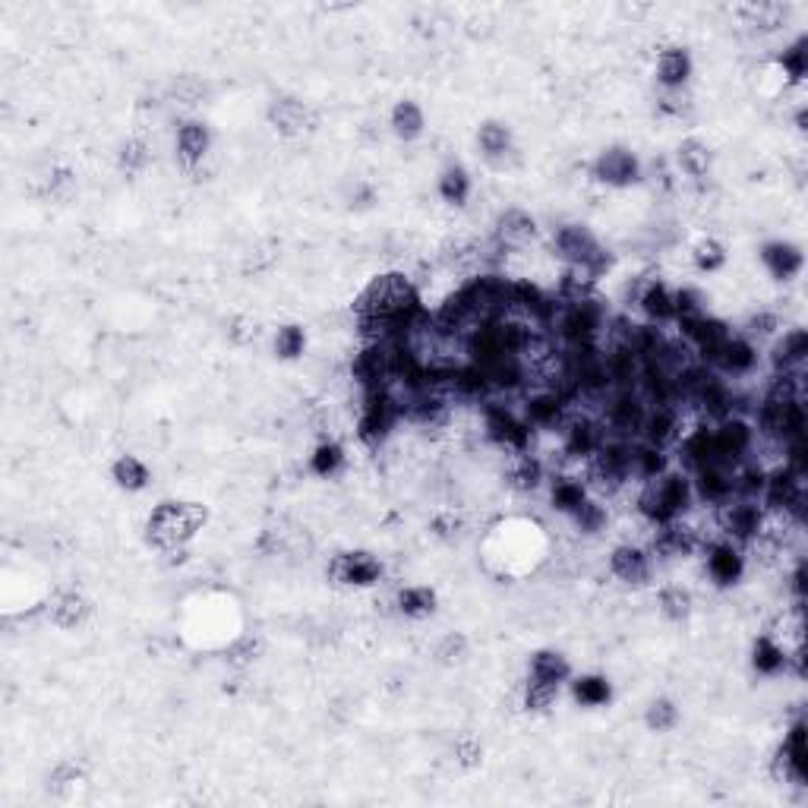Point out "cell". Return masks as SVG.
I'll return each instance as SVG.
<instances>
[{"instance_id": "obj_41", "label": "cell", "mask_w": 808, "mask_h": 808, "mask_svg": "<svg viewBox=\"0 0 808 808\" xmlns=\"http://www.w3.org/2000/svg\"><path fill=\"white\" fill-rule=\"evenodd\" d=\"M152 161V149L143 139H127L124 146H120V155H117V165L124 174H143Z\"/></svg>"}, {"instance_id": "obj_17", "label": "cell", "mask_w": 808, "mask_h": 808, "mask_svg": "<svg viewBox=\"0 0 808 808\" xmlns=\"http://www.w3.org/2000/svg\"><path fill=\"white\" fill-rule=\"evenodd\" d=\"M808 360V332L805 329H783L771 338V370L774 373H802Z\"/></svg>"}, {"instance_id": "obj_32", "label": "cell", "mask_w": 808, "mask_h": 808, "mask_svg": "<svg viewBox=\"0 0 808 808\" xmlns=\"http://www.w3.org/2000/svg\"><path fill=\"white\" fill-rule=\"evenodd\" d=\"M711 165H714V155L711 149H707L701 139H685V143L679 146V168L689 174L692 180H704L707 174H711Z\"/></svg>"}, {"instance_id": "obj_37", "label": "cell", "mask_w": 808, "mask_h": 808, "mask_svg": "<svg viewBox=\"0 0 808 808\" xmlns=\"http://www.w3.org/2000/svg\"><path fill=\"white\" fill-rule=\"evenodd\" d=\"M307 351V329L297 326V322H288L275 332V357L278 360H297Z\"/></svg>"}, {"instance_id": "obj_10", "label": "cell", "mask_w": 808, "mask_h": 808, "mask_svg": "<svg viewBox=\"0 0 808 808\" xmlns=\"http://www.w3.org/2000/svg\"><path fill=\"white\" fill-rule=\"evenodd\" d=\"M591 174L594 180H600L603 187H632L635 180L641 177V165H638V155L632 149H625V146H610V149H603L597 158H594V165H591Z\"/></svg>"}, {"instance_id": "obj_30", "label": "cell", "mask_w": 808, "mask_h": 808, "mask_svg": "<svg viewBox=\"0 0 808 808\" xmlns=\"http://www.w3.org/2000/svg\"><path fill=\"white\" fill-rule=\"evenodd\" d=\"M572 685V698L581 704V707H603L610 704L613 698V685L606 676H597V673H588V676H578L569 682Z\"/></svg>"}, {"instance_id": "obj_42", "label": "cell", "mask_w": 808, "mask_h": 808, "mask_svg": "<svg viewBox=\"0 0 808 808\" xmlns=\"http://www.w3.org/2000/svg\"><path fill=\"white\" fill-rule=\"evenodd\" d=\"M168 95L177 101V105H199V101L209 95V86L202 83L199 76H177L168 89Z\"/></svg>"}, {"instance_id": "obj_31", "label": "cell", "mask_w": 808, "mask_h": 808, "mask_svg": "<svg viewBox=\"0 0 808 808\" xmlns=\"http://www.w3.org/2000/svg\"><path fill=\"white\" fill-rule=\"evenodd\" d=\"M572 521V528L578 531V534H584V537H591V534H600L603 528H606V521H610V512H606V505H603V499H597V496H588L584 499L578 509L572 512V515H565Z\"/></svg>"}, {"instance_id": "obj_20", "label": "cell", "mask_w": 808, "mask_h": 808, "mask_svg": "<svg viewBox=\"0 0 808 808\" xmlns=\"http://www.w3.org/2000/svg\"><path fill=\"white\" fill-rule=\"evenodd\" d=\"M695 73V64H692V54L673 45V48H663L657 54V67H654V76L663 92H676V89H685L689 86V79Z\"/></svg>"}, {"instance_id": "obj_43", "label": "cell", "mask_w": 808, "mask_h": 808, "mask_svg": "<svg viewBox=\"0 0 808 808\" xmlns=\"http://www.w3.org/2000/svg\"><path fill=\"white\" fill-rule=\"evenodd\" d=\"M79 783H83V771L76 764H57L48 777V790L54 796H70L79 790Z\"/></svg>"}, {"instance_id": "obj_3", "label": "cell", "mask_w": 808, "mask_h": 808, "mask_svg": "<svg viewBox=\"0 0 808 808\" xmlns=\"http://www.w3.org/2000/svg\"><path fill=\"white\" fill-rule=\"evenodd\" d=\"M209 509L190 499H168L158 502L146 518V537L161 553H180L187 543L206 528Z\"/></svg>"}, {"instance_id": "obj_5", "label": "cell", "mask_w": 808, "mask_h": 808, "mask_svg": "<svg viewBox=\"0 0 808 808\" xmlns=\"http://www.w3.org/2000/svg\"><path fill=\"white\" fill-rule=\"evenodd\" d=\"M553 253L562 259V266H588L600 278L610 272L613 256L588 225H559L553 231Z\"/></svg>"}, {"instance_id": "obj_11", "label": "cell", "mask_w": 808, "mask_h": 808, "mask_svg": "<svg viewBox=\"0 0 808 808\" xmlns=\"http://www.w3.org/2000/svg\"><path fill=\"white\" fill-rule=\"evenodd\" d=\"M610 572L622 584L641 588V584H648L654 575V556L651 550L638 547V543H619V547L610 550Z\"/></svg>"}, {"instance_id": "obj_8", "label": "cell", "mask_w": 808, "mask_h": 808, "mask_svg": "<svg viewBox=\"0 0 808 808\" xmlns=\"http://www.w3.org/2000/svg\"><path fill=\"white\" fill-rule=\"evenodd\" d=\"M329 581L338 584V588H376L386 575V565L382 559L370 550H345V553H335L329 559V569H326Z\"/></svg>"}, {"instance_id": "obj_15", "label": "cell", "mask_w": 808, "mask_h": 808, "mask_svg": "<svg viewBox=\"0 0 808 808\" xmlns=\"http://www.w3.org/2000/svg\"><path fill=\"white\" fill-rule=\"evenodd\" d=\"M755 367H758V345L749 338H742L739 332H733V338L726 341L723 351L717 354V360L711 363V370L720 373L723 379H742Z\"/></svg>"}, {"instance_id": "obj_36", "label": "cell", "mask_w": 808, "mask_h": 808, "mask_svg": "<svg viewBox=\"0 0 808 808\" xmlns=\"http://www.w3.org/2000/svg\"><path fill=\"white\" fill-rule=\"evenodd\" d=\"M644 726L651 733H670L679 726V707L673 698H654L648 707H644Z\"/></svg>"}, {"instance_id": "obj_1", "label": "cell", "mask_w": 808, "mask_h": 808, "mask_svg": "<svg viewBox=\"0 0 808 808\" xmlns=\"http://www.w3.org/2000/svg\"><path fill=\"white\" fill-rule=\"evenodd\" d=\"M423 313L420 291L414 281L401 272H382L370 278L354 297V316L357 319H395V322H414Z\"/></svg>"}, {"instance_id": "obj_2", "label": "cell", "mask_w": 808, "mask_h": 808, "mask_svg": "<svg viewBox=\"0 0 808 808\" xmlns=\"http://www.w3.org/2000/svg\"><path fill=\"white\" fill-rule=\"evenodd\" d=\"M695 505V490H692V477L682 468H666L648 480H641L638 496H635V509L641 521H648L651 528L666 521L685 518Z\"/></svg>"}, {"instance_id": "obj_27", "label": "cell", "mask_w": 808, "mask_h": 808, "mask_svg": "<svg viewBox=\"0 0 808 808\" xmlns=\"http://www.w3.org/2000/svg\"><path fill=\"white\" fill-rule=\"evenodd\" d=\"M389 127H392V133L401 139V143H414V139H420L423 130H427V117H423V108L417 105V101L404 98L392 108Z\"/></svg>"}, {"instance_id": "obj_4", "label": "cell", "mask_w": 808, "mask_h": 808, "mask_svg": "<svg viewBox=\"0 0 808 808\" xmlns=\"http://www.w3.org/2000/svg\"><path fill=\"white\" fill-rule=\"evenodd\" d=\"M543 553V537L540 531L534 528L531 521H509V524H499L496 534L490 537L487 543V556L499 562L502 572L515 575L518 565L521 569H528L534 565V559Z\"/></svg>"}, {"instance_id": "obj_7", "label": "cell", "mask_w": 808, "mask_h": 808, "mask_svg": "<svg viewBox=\"0 0 808 808\" xmlns=\"http://www.w3.org/2000/svg\"><path fill=\"white\" fill-rule=\"evenodd\" d=\"M483 433H487V439L505 455L528 452L531 439H534V430L528 427V420L515 414L512 408H505V404H499V401L483 404Z\"/></svg>"}, {"instance_id": "obj_14", "label": "cell", "mask_w": 808, "mask_h": 808, "mask_svg": "<svg viewBox=\"0 0 808 808\" xmlns=\"http://www.w3.org/2000/svg\"><path fill=\"white\" fill-rule=\"evenodd\" d=\"M537 218L528 209H505L496 218L493 240L502 250H521L537 240Z\"/></svg>"}, {"instance_id": "obj_12", "label": "cell", "mask_w": 808, "mask_h": 808, "mask_svg": "<svg viewBox=\"0 0 808 808\" xmlns=\"http://www.w3.org/2000/svg\"><path fill=\"white\" fill-rule=\"evenodd\" d=\"M502 477H505V487L515 490L518 496H531L547 483V464H543L531 449L515 452V455H505Z\"/></svg>"}, {"instance_id": "obj_46", "label": "cell", "mask_w": 808, "mask_h": 808, "mask_svg": "<svg viewBox=\"0 0 808 808\" xmlns=\"http://www.w3.org/2000/svg\"><path fill=\"white\" fill-rule=\"evenodd\" d=\"M278 262V244L275 240H259V244H253L250 256H247V269L250 272H266L272 269Z\"/></svg>"}, {"instance_id": "obj_22", "label": "cell", "mask_w": 808, "mask_h": 808, "mask_svg": "<svg viewBox=\"0 0 808 808\" xmlns=\"http://www.w3.org/2000/svg\"><path fill=\"white\" fill-rule=\"evenodd\" d=\"M477 146H480V155L487 158L493 168H505L509 158L515 155L512 130L509 124H502V120H483L477 130Z\"/></svg>"}, {"instance_id": "obj_24", "label": "cell", "mask_w": 808, "mask_h": 808, "mask_svg": "<svg viewBox=\"0 0 808 808\" xmlns=\"http://www.w3.org/2000/svg\"><path fill=\"white\" fill-rule=\"evenodd\" d=\"M786 663H790V651H786L771 632H764V635L755 638V644H752V666H755L761 676H780V673H786Z\"/></svg>"}, {"instance_id": "obj_9", "label": "cell", "mask_w": 808, "mask_h": 808, "mask_svg": "<svg viewBox=\"0 0 808 808\" xmlns=\"http://www.w3.org/2000/svg\"><path fill=\"white\" fill-rule=\"evenodd\" d=\"M704 569L707 578H711L717 588H733V584L742 581L745 575V550L733 540L723 537H711L704 543Z\"/></svg>"}, {"instance_id": "obj_19", "label": "cell", "mask_w": 808, "mask_h": 808, "mask_svg": "<svg viewBox=\"0 0 808 808\" xmlns=\"http://www.w3.org/2000/svg\"><path fill=\"white\" fill-rule=\"evenodd\" d=\"M212 152V130L202 120H184L177 130V161L184 171H196Z\"/></svg>"}, {"instance_id": "obj_6", "label": "cell", "mask_w": 808, "mask_h": 808, "mask_svg": "<svg viewBox=\"0 0 808 808\" xmlns=\"http://www.w3.org/2000/svg\"><path fill=\"white\" fill-rule=\"evenodd\" d=\"M764 524V505L761 499H749V496H730L726 502H720L714 509V528L717 537L733 540L745 550L749 543L761 534Z\"/></svg>"}, {"instance_id": "obj_28", "label": "cell", "mask_w": 808, "mask_h": 808, "mask_svg": "<svg viewBox=\"0 0 808 808\" xmlns=\"http://www.w3.org/2000/svg\"><path fill=\"white\" fill-rule=\"evenodd\" d=\"M111 480L117 483L120 490H127V493H139V490H146L149 487V468H146V461L143 458H136V455H120L114 464H111Z\"/></svg>"}, {"instance_id": "obj_40", "label": "cell", "mask_w": 808, "mask_h": 808, "mask_svg": "<svg viewBox=\"0 0 808 808\" xmlns=\"http://www.w3.org/2000/svg\"><path fill=\"white\" fill-rule=\"evenodd\" d=\"M468 654H471V644L461 632H446L433 648V660L442 666H461L464 660H468Z\"/></svg>"}, {"instance_id": "obj_29", "label": "cell", "mask_w": 808, "mask_h": 808, "mask_svg": "<svg viewBox=\"0 0 808 808\" xmlns=\"http://www.w3.org/2000/svg\"><path fill=\"white\" fill-rule=\"evenodd\" d=\"M439 199L449 202V206H464L471 199V174L464 171L461 165H446L436 180Z\"/></svg>"}, {"instance_id": "obj_47", "label": "cell", "mask_w": 808, "mask_h": 808, "mask_svg": "<svg viewBox=\"0 0 808 808\" xmlns=\"http://www.w3.org/2000/svg\"><path fill=\"white\" fill-rule=\"evenodd\" d=\"M73 184H76L73 174L67 168H57V171L48 174V196L51 199H67L73 193Z\"/></svg>"}, {"instance_id": "obj_33", "label": "cell", "mask_w": 808, "mask_h": 808, "mask_svg": "<svg viewBox=\"0 0 808 808\" xmlns=\"http://www.w3.org/2000/svg\"><path fill=\"white\" fill-rule=\"evenodd\" d=\"M657 606H660V613L663 619H670V622H685L692 616V594L682 588V584H666V588L657 591Z\"/></svg>"}, {"instance_id": "obj_25", "label": "cell", "mask_w": 808, "mask_h": 808, "mask_svg": "<svg viewBox=\"0 0 808 808\" xmlns=\"http://www.w3.org/2000/svg\"><path fill=\"white\" fill-rule=\"evenodd\" d=\"M436 591L430 584H408V588H401L395 594V610L404 616V619H427L436 613Z\"/></svg>"}, {"instance_id": "obj_44", "label": "cell", "mask_w": 808, "mask_h": 808, "mask_svg": "<svg viewBox=\"0 0 808 808\" xmlns=\"http://www.w3.org/2000/svg\"><path fill=\"white\" fill-rule=\"evenodd\" d=\"M262 654V638L259 635H237L231 644H228V660L231 663H250Z\"/></svg>"}, {"instance_id": "obj_16", "label": "cell", "mask_w": 808, "mask_h": 808, "mask_svg": "<svg viewBox=\"0 0 808 808\" xmlns=\"http://www.w3.org/2000/svg\"><path fill=\"white\" fill-rule=\"evenodd\" d=\"M45 613H48V622L57 625V629H79L89 613H92V603L83 591L76 588H60L51 594V600L45 603Z\"/></svg>"}, {"instance_id": "obj_35", "label": "cell", "mask_w": 808, "mask_h": 808, "mask_svg": "<svg viewBox=\"0 0 808 808\" xmlns=\"http://www.w3.org/2000/svg\"><path fill=\"white\" fill-rule=\"evenodd\" d=\"M783 76V83H802L808 73V42L805 38H796L790 48H783V54L777 57L774 64Z\"/></svg>"}, {"instance_id": "obj_45", "label": "cell", "mask_w": 808, "mask_h": 808, "mask_svg": "<svg viewBox=\"0 0 808 808\" xmlns=\"http://www.w3.org/2000/svg\"><path fill=\"white\" fill-rule=\"evenodd\" d=\"M455 761L461 767H468V771H471V767H477L483 761V742L477 736H471V733L458 736L455 739Z\"/></svg>"}, {"instance_id": "obj_39", "label": "cell", "mask_w": 808, "mask_h": 808, "mask_svg": "<svg viewBox=\"0 0 808 808\" xmlns=\"http://www.w3.org/2000/svg\"><path fill=\"white\" fill-rule=\"evenodd\" d=\"M341 464H345V449L338 446V442H319L310 455V471L316 477H335L341 471Z\"/></svg>"}, {"instance_id": "obj_34", "label": "cell", "mask_w": 808, "mask_h": 808, "mask_svg": "<svg viewBox=\"0 0 808 808\" xmlns=\"http://www.w3.org/2000/svg\"><path fill=\"white\" fill-rule=\"evenodd\" d=\"M689 256H692V266L698 272H704V275H714V272H720L726 266V247L720 244L717 237H707V234L695 240Z\"/></svg>"}, {"instance_id": "obj_13", "label": "cell", "mask_w": 808, "mask_h": 808, "mask_svg": "<svg viewBox=\"0 0 808 808\" xmlns=\"http://www.w3.org/2000/svg\"><path fill=\"white\" fill-rule=\"evenodd\" d=\"M269 124L281 136L294 139V136H303V133L316 130L319 117H316V111L307 105V101H300V98H275L272 105H269Z\"/></svg>"}, {"instance_id": "obj_48", "label": "cell", "mask_w": 808, "mask_h": 808, "mask_svg": "<svg viewBox=\"0 0 808 808\" xmlns=\"http://www.w3.org/2000/svg\"><path fill=\"white\" fill-rule=\"evenodd\" d=\"M461 531H464V524H461V518L455 512H442V515L433 518V534L442 537V540H455Z\"/></svg>"}, {"instance_id": "obj_38", "label": "cell", "mask_w": 808, "mask_h": 808, "mask_svg": "<svg viewBox=\"0 0 808 808\" xmlns=\"http://www.w3.org/2000/svg\"><path fill=\"white\" fill-rule=\"evenodd\" d=\"M559 695H562V685L528 679V685H524V707H528L531 714H543L559 701Z\"/></svg>"}, {"instance_id": "obj_21", "label": "cell", "mask_w": 808, "mask_h": 808, "mask_svg": "<svg viewBox=\"0 0 808 808\" xmlns=\"http://www.w3.org/2000/svg\"><path fill=\"white\" fill-rule=\"evenodd\" d=\"M638 310L648 319V326H666V322H676V291L666 288L663 281H648L638 297Z\"/></svg>"}, {"instance_id": "obj_26", "label": "cell", "mask_w": 808, "mask_h": 808, "mask_svg": "<svg viewBox=\"0 0 808 808\" xmlns=\"http://www.w3.org/2000/svg\"><path fill=\"white\" fill-rule=\"evenodd\" d=\"M588 483L581 477H572V474H556L550 480V505L559 512V515H572L578 505L588 499Z\"/></svg>"}, {"instance_id": "obj_18", "label": "cell", "mask_w": 808, "mask_h": 808, "mask_svg": "<svg viewBox=\"0 0 808 808\" xmlns=\"http://www.w3.org/2000/svg\"><path fill=\"white\" fill-rule=\"evenodd\" d=\"M761 266L777 281H793L805 269V253L793 240H767L761 247Z\"/></svg>"}, {"instance_id": "obj_23", "label": "cell", "mask_w": 808, "mask_h": 808, "mask_svg": "<svg viewBox=\"0 0 808 808\" xmlns=\"http://www.w3.org/2000/svg\"><path fill=\"white\" fill-rule=\"evenodd\" d=\"M528 679H540V682H556V685H565L572 679V663L562 651L556 648H543L537 654H531V663H528Z\"/></svg>"}]
</instances>
